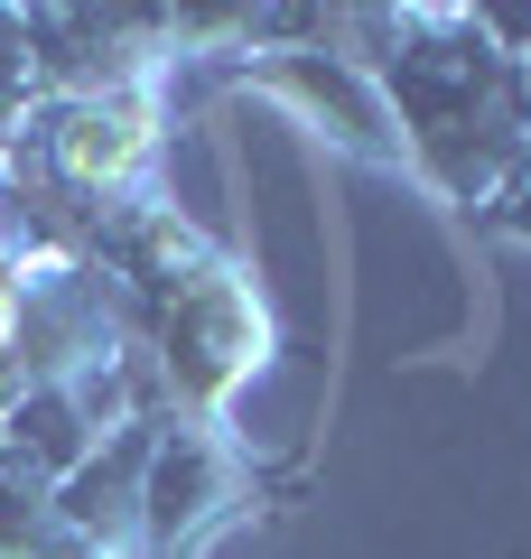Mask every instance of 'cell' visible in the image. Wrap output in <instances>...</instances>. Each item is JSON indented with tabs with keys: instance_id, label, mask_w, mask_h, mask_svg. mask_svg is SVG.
Returning a JSON list of instances; mask_svg holds the SVG:
<instances>
[{
	"instance_id": "obj_8",
	"label": "cell",
	"mask_w": 531,
	"mask_h": 559,
	"mask_svg": "<svg viewBox=\"0 0 531 559\" xmlns=\"http://www.w3.org/2000/svg\"><path fill=\"white\" fill-rule=\"evenodd\" d=\"M475 224H485V234H504V242H531V159L512 168V187H504V197H494Z\"/></svg>"
},
{
	"instance_id": "obj_1",
	"label": "cell",
	"mask_w": 531,
	"mask_h": 559,
	"mask_svg": "<svg viewBox=\"0 0 531 559\" xmlns=\"http://www.w3.org/2000/svg\"><path fill=\"white\" fill-rule=\"evenodd\" d=\"M382 28L374 84L392 103V131L411 150V178H429L448 205L485 215L531 159V84L504 47L475 28V10H364Z\"/></svg>"
},
{
	"instance_id": "obj_2",
	"label": "cell",
	"mask_w": 531,
	"mask_h": 559,
	"mask_svg": "<svg viewBox=\"0 0 531 559\" xmlns=\"http://www.w3.org/2000/svg\"><path fill=\"white\" fill-rule=\"evenodd\" d=\"M131 299V336L158 355L177 419H224V401L280 355L271 308H261L252 271L234 252H205L197 271L158 280V289H121Z\"/></svg>"
},
{
	"instance_id": "obj_3",
	"label": "cell",
	"mask_w": 531,
	"mask_h": 559,
	"mask_svg": "<svg viewBox=\"0 0 531 559\" xmlns=\"http://www.w3.org/2000/svg\"><path fill=\"white\" fill-rule=\"evenodd\" d=\"M261 495H271V476L252 466V448L224 419H168V439L150 457V485H140L131 559H197L243 513H261Z\"/></svg>"
},
{
	"instance_id": "obj_5",
	"label": "cell",
	"mask_w": 531,
	"mask_h": 559,
	"mask_svg": "<svg viewBox=\"0 0 531 559\" xmlns=\"http://www.w3.org/2000/svg\"><path fill=\"white\" fill-rule=\"evenodd\" d=\"M335 38H345V20H335ZM335 38H317V47H252V57H224V75L252 84V94H271V103H290L308 131H327L335 150H345V159L401 168V178H411V150H401V131H392V103H382L374 66L345 57Z\"/></svg>"
},
{
	"instance_id": "obj_4",
	"label": "cell",
	"mask_w": 531,
	"mask_h": 559,
	"mask_svg": "<svg viewBox=\"0 0 531 559\" xmlns=\"http://www.w3.org/2000/svg\"><path fill=\"white\" fill-rule=\"evenodd\" d=\"M158 112L168 94L158 84H113V94H57L20 121V150L47 168L57 187H75L84 205H121L150 187V159H158Z\"/></svg>"
},
{
	"instance_id": "obj_7",
	"label": "cell",
	"mask_w": 531,
	"mask_h": 559,
	"mask_svg": "<svg viewBox=\"0 0 531 559\" xmlns=\"http://www.w3.org/2000/svg\"><path fill=\"white\" fill-rule=\"evenodd\" d=\"M38 103H47V84H38V57H28V10H0V140Z\"/></svg>"
},
{
	"instance_id": "obj_6",
	"label": "cell",
	"mask_w": 531,
	"mask_h": 559,
	"mask_svg": "<svg viewBox=\"0 0 531 559\" xmlns=\"http://www.w3.org/2000/svg\"><path fill=\"white\" fill-rule=\"evenodd\" d=\"M94 448H103V429L84 419L75 382H28V392L0 411V466L20 485H38V495H57Z\"/></svg>"
}]
</instances>
